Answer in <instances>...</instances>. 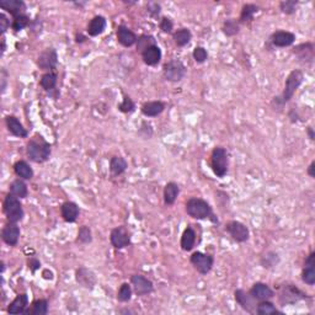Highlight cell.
<instances>
[{"label": "cell", "mask_w": 315, "mask_h": 315, "mask_svg": "<svg viewBox=\"0 0 315 315\" xmlns=\"http://www.w3.org/2000/svg\"><path fill=\"white\" fill-rule=\"evenodd\" d=\"M26 153L31 162L42 164V163H46L50 159L52 148H51V144L43 137L36 134L27 143Z\"/></svg>", "instance_id": "6da1fadb"}, {"label": "cell", "mask_w": 315, "mask_h": 315, "mask_svg": "<svg viewBox=\"0 0 315 315\" xmlns=\"http://www.w3.org/2000/svg\"><path fill=\"white\" fill-rule=\"evenodd\" d=\"M303 80H304V74L302 73V71H299V69L292 71L286 79L283 93L279 96L275 97L274 102L278 104L279 106H283L284 104H287L293 97V95L296 94L298 88L302 85Z\"/></svg>", "instance_id": "7a4b0ae2"}, {"label": "cell", "mask_w": 315, "mask_h": 315, "mask_svg": "<svg viewBox=\"0 0 315 315\" xmlns=\"http://www.w3.org/2000/svg\"><path fill=\"white\" fill-rule=\"evenodd\" d=\"M186 213L193 219H211L212 222H218L214 218L212 207L204 198L192 197L186 202Z\"/></svg>", "instance_id": "3957f363"}, {"label": "cell", "mask_w": 315, "mask_h": 315, "mask_svg": "<svg viewBox=\"0 0 315 315\" xmlns=\"http://www.w3.org/2000/svg\"><path fill=\"white\" fill-rule=\"evenodd\" d=\"M211 167L213 174L219 179H223L229 169V156L227 149L223 147H216L211 154Z\"/></svg>", "instance_id": "277c9868"}, {"label": "cell", "mask_w": 315, "mask_h": 315, "mask_svg": "<svg viewBox=\"0 0 315 315\" xmlns=\"http://www.w3.org/2000/svg\"><path fill=\"white\" fill-rule=\"evenodd\" d=\"M3 209L6 219L10 223H19L24 218V208H22V204H20V200L11 193H9L4 200Z\"/></svg>", "instance_id": "5b68a950"}, {"label": "cell", "mask_w": 315, "mask_h": 315, "mask_svg": "<svg viewBox=\"0 0 315 315\" xmlns=\"http://www.w3.org/2000/svg\"><path fill=\"white\" fill-rule=\"evenodd\" d=\"M165 79L171 83H179L183 80L186 75V67L181 60L171 59L164 64L163 68Z\"/></svg>", "instance_id": "8992f818"}, {"label": "cell", "mask_w": 315, "mask_h": 315, "mask_svg": "<svg viewBox=\"0 0 315 315\" xmlns=\"http://www.w3.org/2000/svg\"><path fill=\"white\" fill-rule=\"evenodd\" d=\"M305 298H308V295L303 291H300L298 287L293 286V284H286V286H283L281 288L278 299L282 305H288L295 304V303L305 299Z\"/></svg>", "instance_id": "52a82bcc"}, {"label": "cell", "mask_w": 315, "mask_h": 315, "mask_svg": "<svg viewBox=\"0 0 315 315\" xmlns=\"http://www.w3.org/2000/svg\"><path fill=\"white\" fill-rule=\"evenodd\" d=\"M190 261L193 267H195L196 271L200 272L201 275L209 274L214 265L213 256L209 255V254L201 253V251L193 253L192 255H191Z\"/></svg>", "instance_id": "ba28073f"}, {"label": "cell", "mask_w": 315, "mask_h": 315, "mask_svg": "<svg viewBox=\"0 0 315 315\" xmlns=\"http://www.w3.org/2000/svg\"><path fill=\"white\" fill-rule=\"evenodd\" d=\"M225 230L229 233L230 237L237 242H245L250 238L249 228H247L244 223H241V222L230 221L229 223H227V225H225Z\"/></svg>", "instance_id": "9c48e42d"}, {"label": "cell", "mask_w": 315, "mask_h": 315, "mask_svg": "<svg viewBox=\"0 0 315 315\" xmlns=\"http://www.w3.org/2000/svg\"><path fill=\"white\" fill-rule=\"evenodd\" d=\"M58 64V55L55 48H46L37 58V65L42 71L55 72Z\"/></svg>", "instance_id": "30bf717a"}, {"label": "cell", "mask_w": 315, "mask_h": 315, "mask_svg": "<svg viewBox=\"0 0 315 315\" xmlns=\"http://www.w3.org/2000/svg\"><path fill=\"white\" fill-rule=\"evenodd\" d=\"M110 241L116 249H125L126 246H128L130 244V235L127 228L123 225L113 228L110 234Z\"/></svg>", "instance_id": "8fae6325"}, {"label": "cell", "mask_w": 315, "mask_h": 315, "mask_svg": "<svg viewBox=\"0 0 315 315\" xmlns=\"http://www.w3.org/2000/svg\"><path fill=\"white\" fill-rule=\"evenodd\" d=\"M130 283H132L133 288L136 295L142 297V296H147L154 291V284L150 279L147 277L142 276V275H133L130 277Z\"/></svg>", "instance_id": "7c38bea8"}, {"label": "cell", "mask_w": 315, "mask_h": 315, "mask_svg": "<svg viewBox=\"0 0 315 315\" xmlns=\"http://www.w3.org/2000/svg\"><path fill=\"white\" fill-rule=\"evenodd\" d=\"M249 293L256 302H262V300H270L275 297V292L268 284L262 282H256L250 288Z\"/></svg>", "instance_id": "4fadbf2b"}, {"label": "cell", "mask_w": 315, "mask_h": 315, "mask_svg": "<svg viewBox=\"0 0 315 315\" xmlns=\"http://www.w3.org/2000/svg\"><path fill=\"white\" fill-rule=\"evenodd\" d=\"M234 297L237 300L238 304L244 310H246L247 313H255L256 312V300L251 297V295L249 292H245L244 289H237L234 292Z\"/></svg>", "instance_id": "5bb4252c"}, {"label": "cell", "mask_w": 315, "mask_h": 315, "mask_svg": "<svg viewBox=\"0 0 315 315\" xmlns=\"http://www.w3.org/2000/svg\"><path fill=\"white\" fill-rule=\"evenodd\" d=\"M1 239L9 246H16L20 239V228L18 223H10L9 222L1 230Z\"/></svg>", "instance_id": "9a60e30c"}, {"label": "cell", "mask_w": 315, "mask_h": 315, "mask_svg": "<svg viewBox=\"0 0 315 315\" xmlns=\"http://www.w3.org/2000/svg\"><path fill=\"white\" fill-rule=\"evenodd\" d=\"M76 282H78L80 286H83L84 288L93 289L96 284V277H95L94 272L90 271L89 268L86 267H80L76 270L75 274Z\"/></svg>", "instance_id": "2e32d148"}, {"label": "cell", "mask_w": 315, "mask_h": 315, "mask_svg": "<svg viewBox=\"0 0 315 315\" xmlns=\"http://www.w3.org/2000/svg\"><path fill=\"white\" fill-rule=\"evenodd\" d=\"M271 42L275 47H289L296 42V35L289 31H276L271 36Z\"/></svg>", "instance_id": "e0dca14e"}, {"label": "cell", "mask_w": 315, "mask_h": 315, "mask_svg": "<svg viewBox=\"0 0 315 315\" xmlns=\"http://www.w3.org/2000/svg\"><path fill=\"white\" fill-rule=\"evenodd\" d=\"M303 282H305L309 286L315 283V254L310 253L304 261V267H303L302 274Z\"/></svg>", "instance_id": "ac0fdd59"}, {"label": "cell", "mask_w": 315, "mask_h": 315, "mask_svg": "<svg viewBox=\"0 0 315 315\" xmlns=\"http://www.w3.org/2000/svg\"><path fill=\"white\" fill-rule=\"evenodd\" d=\"M27 308H29V296L26 293H21V295L16 296L15 299L9 304L8 313L13 315L25 314Z\"/></svg>", "instance_id": "d6986e66"}, {"label": "cell", "mask_w": 315, "mask_h": 315, "mask_svg": "<svg viewBox=\"0 0 315 315\" xmlns=\"http://www.w3.org/2000/svg\"><path fill=\"white\" fill-rule=\"evenodd\" d=\"M5 123L6 127H8V130L13 136L19 137V138H27V137H29L27 130L15 116H8V117L5 118Z\"/></svg>", "instance_id": "ffe728a7"}, {"label": "cell", "mask_w": 315, "mask_h": 315, "mask_svg": "<svg viewBox=\"0 0 315 315\" xmlns=\"http://www.w3.org/2000/svg\"><path fill=\"white\" fill-rule=\"evenodd\" d=\"M117 39L123 47H132L138 41V37L130 29H128L125 25H121L117 27Z\"/></svg>", "instance_id": "44dd1931"}, {"label": "cell", "mask_w": 315, "mask_h": 315, "mask_svg": "<svg viewBox=\"0 0 315 315\" xmlns=\"http://www.w3.org/2000/svg\"><path fill=\"white\" fill-rule=\"evenodd\" d=\"M0 8L10 13L13 18H15L21 14H25L26 5L22 0H0Z\"/></svg>", "instance_id": "7402d4cb"}, {"label": "cell", "mask_w": 315, "mask_h": 315, "mask_svg": "<svg viewBox=\"0 0 315 315\" xmlns=\"http://www.w3.org/2000/svg\"><path fill=\"white\" fill-rule=\"evenodd\" d=\"M79 213H80V211H79L78 204L71 202V201L64 202L60 207V214L67 223H74L78 219Z\"/></svg>", "instance_id": "603a6c76"}, {"label": "cell", "mask_w": 315, "mask_h": 315, "mask_svg": "<svg viewBox=\"0 0 315 315\" xmlns=\"http://www.w3.org/2000/svg\"><path fill=\"white\" fill-rule=\"evenodd\" d=\"M106 26H107L106 19L101 15H97L90 20V22H89V25H88V30H86V31H88L89 36L96 37L105 31Z\"/></svg>", "instance_id": "cb8c5ba5"}, {"label": "cell", "mask_w": 315, "mask_h": 315, "mask_svg": "<svg viewBox=\"0 0 315 315\" xmlns=\"http://www.w3.org/2000/svg\"><path fill=\"white\" fill-rule=\"evenodd\" d=\"M142 59L147 65H150V67L159 64L160 59H162V50L156 44L148 47L142 52Z\"/></svg>", "instance_id": "d4e9b609"}, {"label": "cell", "mask_w": 315, "mask_h": 315, "mask_svg": "<svg viewBox=\"0 0 315 315\" xmlns=\"http://www.w3.org/2000/svg\"><path fill=\"white\" fill-rule=\"evenodd\" d=\"M165 110V104L163 101H148L142 106V113L147 117H156L162 115Z\"/></svg>", "instance_id": "484cf974"}, {"label": "cell", "mask_w": 315, "mask_h": 315, "mask_svg": "<svg viewBox=\"0 0 315 315\" xmlns=\"http://www.w3.org/2000/svg\"><path fill=\"white\" fill-rule=\"evenodd\" d=\"M196 239H197V235H196L195 229L191 225H188L181 235V241H180L181 249L184 251H191L195 247Z\"/></svg>", "instance_id": "4316f807"}, {"label": "cell", "mask_w": 315, "mask_h": 315, "mask_svg": "<svg viewBox=\"0 0 315 315\" xmlns=\"http://www.w3.org/2000/svg\"><path fill=\"white\" fill-rule=\"evenodd\" d=\"M9 190H10L11 195L18 197L19 200L26 198L27 195H29V188H27V185L22 179L14 180L13 183L10 184V188Z\"/></svg>", "instance_id": "83f0119b"}, {"label": "cell", "mask_w": 315, "mask_h": 315, "mask_svg": "<svg viewBox=\"0 0 315 315\" xmlns=\"http://www.w3.org/2000/svg\"><path fill=\"white\" fill-rule=\"evenodd\" d=\"M14 171L20 179L22 180H31L34 177V170L30 167V164L25 160H19L14 165Z\"/></svg>", "instance_id": "f1b7e54d"}, {"label": "cell", "mask_w": 315, "mask_h": 315, "mask_svg": "<svg viewBox=\"0 0 315 315\" xmlns=\"http://www.w3.org/2000/svg\"><path fill=\"white\" fill-rule=\"evenodd\" d=\"M128 163L126 162L125 158L122 156H113L110 160V171L113 176H118V175H122L123 172L127 170Z\"/></svg>", "instance_id": "f546056e"}, {"label": "cell", "mask_w": 315, "mask_h": 315, "mask_svg": "<svg viewBox=\"0 0 315 315\" xmlns=\"http://www.w3.org/2000/svg\"><path fill=\"white\" fill-rule=\"evenodd\" d=\"M172 38H174L175 44L177 47H185L191 42V38H192V34L188 29H179L172 34Z\"/></svg>", "instance_id": "4dcf8cb0"}, {"label": "cell", "mask_w": 315, "mask_h": 315, "mask_svg": "<svg viewBox=\"0 0 315 315\" xmlns=\"http://www.w3.org/2000/svg\"><path fill=\"white\" fill-rule=\"evenodd\" d=\"M180 193V187L176 183H167L164 187V202L167 206H172Z\"/></svg>", "instance_id": "1f68e13d"}, {"label": "cell", "mask_w": 315, "mask_h": 315, "mask_svg": "<svg viewBox=\"0 0 315 315\" xmlns=\"http://www.w3.org/2000/svg\"><path fill=\"white\" fill-rule=\"evenodd\" d=\"M50 310V303L47 299H37L31 304V309H27L26 315H46Z\"/></svg>", "instance_id": "d6a6232c"}, {"label": "cell", "mask_w": 315, "mask_h": 315, "mask_svg": "<svg viewBox=\"0 0 315 315\" xmlns=\"http://www.w3.org/2000/svg\"><path fill=\"white\" fill-rule=\"evenodd\" d=\"M58 81V75L56 72H48V73L43 74L39 80L42 89L46 92H52L53 89H56Z\"/></svg>", "instance_id": "836d02e7"}, {"label": "cell", "mask_w": 315, "mask_h": 315, "mask_svg": "<svg viewBox=\"0 0 315 315\" xmlns=\"http://www.w3.org/2000/svg\"><path fill=\"white\" fill-rule=\"evenodd\" d=\"M256 314L259 315H271V314H282L278 309L276 308V305L274 303H271L270 300H262L259 302L256 305Z\"/></svg>", "instance_id": "e575fe53"}, {"label": "cell", "mask_w": 315, "mask_h": 315, "mask_svg": "<svg viewBox=\"0 0 315 315\" xmlns=\"http://www.w3.org/2000/svg\"><path fill=\"white\" fill-rule=\"evenodd\" d=\"M222 30H223V32L225 36H228V37L235 36V35L239 34V31H240L239 21H237L235 19H228V20L224 21Z\"/></svg>", "instance_id": "d590c367"}, {"label": "cell", "mask_w": 315, "mask_h": 315, "mask_svg": "<svg viewBox=\"0 0 315 315\" xmlns=\"http://www.w3.org/2000/svg\"><path fill=\"white\" fill-rule=\"evenodd\" d=\"M259 11V6L255 4H245L240 14V22H249L254 19V15Z\"/></svg>", "instance_id": "8d00e7d4"}, {"label": "cell", "mask_w": 315, "mask_h": 315, "mask_svg": "<svg viewBox=\"0 0 315 315\" xmlns=\"http://www.w3.org/2000/svg\"><path fill=\"white\" fill-rule=\"evenodd\" d=\"M30 25V18L26 15V14H21V15L15 16L13 19V22H11V27H13L14 31H21V30L26 29Z\"/></svg>", "instance_id": "74e56055"}, {"label": "cell", "mask_w": 315, "mask_h": 315, "mask_svg": "<svg viewBox=\"0 0 315 315\" xmlns=\"http://www.w3.org/2000/svg\"><path fill=\"white\" fill-rule=\"evenodd\" d=\"M295 55H298V57L300 59H313V44L312 43H305V44H300L296 48Z\"/></svg>", "instance_id": "f35d334b"}, {"label": "cell", "mask_w": 315, "mask_h": 315, "mask_svg": "<svg viewBox=\"0 0 315 315\" xmlns=\"http://www.w3.org/2000/svg\"><path fill=\"white\" fill-rule=\"evenodd\" d=\"M279 262V256L276 253L268 251L261 258V265L265 268H272Z\"/></svg>", "instance_id": "ab89813d"}, {"label": "cell", "mask_w": 315, "mask_h": 315, "mask_svg": "<svg viewBox=\"0 0 315 315\" xmlns=\"http://www.w3.org/2000/svg\"><path fill=\"white\" fill-rule=\"evenodd\" d=\"M155 38L153 36H150V35H143L137 41V50L143 52L144 50H147L148 47H151V46H155Z\"/></svg>", "instance_id": "60d3db41"}, {"label": "cell", "mask_w": 315, "mask_h": 315, "mask_svg": "<svg viewBox=\"0 0 315 315\" xmlns=\"http://www.w3.org/2000/svg\"><path fill=\"white\" fill-rule=\"evenodd\" d=\"M132 293H133L132 287H130L128 283H122L121 284L120 289H118L117 299L122 303L130 302V298H132Z\"/></svg>", "instance_id": "b9f144b4"}, {"label": "cell", "mask_w": 315, "mask_h": 315, "mask_svg": "<svg viewBox=\"0 0 315 315\" xmlns=\"http://www.w3.org/2000/svg\"><path fill=\"white\" fill-rule=\"evenodd\" d=\"M78 240L79 242H81V244H89V242L93 241V234H92V229L89 227H86V225H83V227H80V229H79L78 232Z\"/></svg>", "instance_id": "7bdbcfd3"}, {"label": "cell", "mask_w": 315, "mask_h": 315, "mask_svg": "<svg viewBox=\"0 0 315 315\" xmlns=\"http://www.w3.org/2000/svg\"><path fill=\"white\" fill-rule=\"evenodd\" d=\"M298 1L296 0H286V1H282L279 4V9L283 14L286 15H292V14L296 13V9H297Z\"/></svg>", "instance_id": "ee69618b"}, {"label": "cell", "mask_w": 315, "mask_h": 315, "mask_svg": "<svg viewBox=\"0 0 315 315\" xmlns=\"http://www.w3.org/2000/svg\"><path fill=\"white\" fill-rule=\"evenodd\" d=\"M118 110L123 113H130L136 110V104L133 102V100L130 99V96H125L123 97L122 102L118 105Z\"/></svg>", "instance_id": "f6af8a7d"}, {"label": "cell", "mask_w": 315, "mask_h": 315, "mask_svg": "<svg viewBox=\"0 0 315 315\" xmlns=\"http://www.w3.org/2000/svg\"><path fill=\"white\" fill-rule=\"evenodd\" d=\"M193 59L197 63H204L208 58V53H207V50L204 47H196L193 50Z\"/></svg>", "instance_id": "bcb514c9"}, {"label": "cell", "mask_w": 315, "mask_h": 315, "mask_svg": "<svg viewBox=\"0 0 315 315\" xmlns=\"http://www.w3.org/2000/svg\"><path fill=\"white\" fill-rule=\"evenodd\" d=\"M160 30H162L164 34H171L172 29H174V22L171 21V19L169 18H163L162 21H160Z\"/></svg>", "instance_id": "7dc6e473"}, {"label": "cell", "mask_w": 315, "mask_h": 315, "mask_svg": "<svg viewBox=\"0 0 315 315\" xmlns=\"http://www.w3.org/2000/svg\"><path fill=\"white\" fill-rule=\"evenodd\" d=\"M9 27H10V20L6 18L5 14H0V34H5Z\"/></svg>", "instance_id": "c3c4849f"}, {"label": "cell", "mask_w": 315, "mask_h": 315, "mask_svg": "<svg viewBox=\"0 0 315 315\" xmlns=\"http://www.w3.org/2000/svg\"><path fill=\"white\" fill-rule=\"evenodd\" d=\"M147 10H148V13L150 14L153 18H156V16L160 14L162 8H160V5L158 3H149L148 5H147Z\"/></svg>", "instance_id": "681fc988"}, {"label": "cell", "mask_w": 315, "mask_h": 315, "mask_svg": "<svg viewBox=\"0 0 315 315\" xmlns=\"http://www.w3.org/2000/svg\"><path fill=\"white\" fill-rule=\"evenodd\" d=\"M27 265H29V268L32 272H36L39 267H41V262H39L38 259L36 258H30L27 260Z\"/></svg>", "instance_id": "f907efd6"}, {"label": "cell", "mask_w": 315, "mask_h": 315, "mask_svg": "<svg viewBox=\"0 0 315 315\" xmlns=\"http://www.w3.org/2000/svg\"><path fill=\"white\" fill-rule=\"evenodd\" d=\"M6 81H8V73H6L5 69H3L1 71V93H5Z\"/></svg>", "instance_id": "816d5d0a"}, {"label": "cell", "mask_w": 315, "mask_h": 315, "mask_svg": "<svg viewBox=\"0 0 315 315\" xmlns=\"http://www.w3.org/2000/svg\"><path fill=\"white\" fill-rule=\"evenodd\" d=\"M42 277H43L44 279H53V272L51 271V270H48V268H46V270H43V272H42Z\"/></svg>", "instance_id": "f5cc1de1"}, {"label": "cell", "mask_w": 315, "mask_h": 315, "mask_svg": "<svg viewBox=\"0 0 315 315\" xmlns=\"http://www.w3.org/2000/svg\"><path fill=\"white\" fill-rule=\"evenodd\" d=\"M308 175H309L310 177H313V179L315 177V162H312V164L308 167Z\"/></svg>", "instance_id": "db71d44e"}, {"label": "cell", "mask_w": 315, "mask_h": 315, "mask_svg": "<svg viewBox=\"0 0 315 315\" xmlns=\"http://www.w3.org/2000/svg\"><path fill=\"white\" fill-rule=\"evenodd\" d=\"M307 133H308V136H309V138L312 139V141H314V139H315V133H314V130H313L312 127L307 128Z\"/></svg>", "instance_id": "11a10c76"}, {"label": "cell", "mask_w": 315, "mask_h": 315, "mask_svg": "<svg viewBox=\"0 0 315 315\" xmlns=\"http://www.w3.org/2000/svg\"><path fill=\"white\" fill-rule=\"evenodd\" d=\"M5 52V39L1 38V55H4Z\"/></svg>", "instance_id": "9f6ffc18"}, {"label": "cell", "mask_w": 315, "mask_h": 315, "mask_svg": "<svg viewBox=\"0 0 315 315\" xmlns=\"http://www.w3.org/2000/svg\"><path fill=\"white\" fill-rule=\"evenodd\" d=\"M5 271V265H4V262H1V272Z\"/></svg>", "instance_id": "6f0895ef"}]
</instances>
